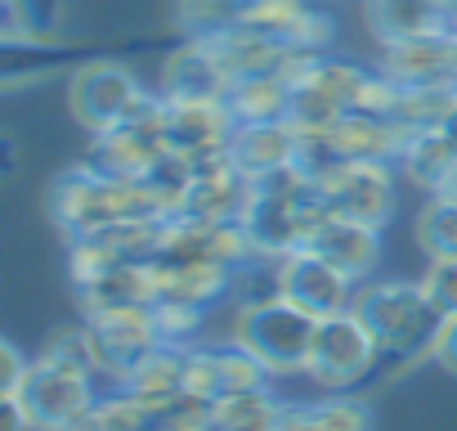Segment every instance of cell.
Returning a JSON list of instances; mask_svg holds the SVG:
<instances>
[{"mask_svg":"<svg viewBox=\"0 0 457 431\" xmlns=\"http://www.w3.org/2000/svg\"><path fill=\"white\" fill-rule=\"evenodd\" d=\"M417 243L426 261H457V202L430 193V202L417 216Z\"/></svg>","mask_w":457,"mask_h":431,"instance_id":"cb8c5ba5","label":"cell"},{"mask_svg":"<svg viewBox=\"0 0 457 431\" xmlns=\"http://www.w3.org/2000/svg\"><path fill=\"white\" fill-rule=\"evenodd\" d=\"M247 0H179V23L193 37H211L224 28H238Z\"/></svg>","mask_w":457,"mask_h":431,"instance_id":"484cf974","label":"cell"},{"mask_svg":"<svg viewBox=\"0 0 457 431\" xmlns=\"http://www.w3.org/2000/svg\"><path fill=\"white\" fill-rule=\"evenodd\" d=\"M319 413V431H368L372 427V413L363 400H350V395H332L323 404H314Z\"/></svg>","mask_w":457,"mask_h":431,"instance_id":"4316f807","label":"cell"},{"mask_svg":"<svg viewBox=\"0 0 457 431\" xmlns=\"http://www.w3.org/2000/svg\"><path fill=\"white\" fill-rule=\"evenodd\" d=\"M270 386L265 364L234 346H206V351H188V395L197 400H220V395H234V391H256Z\"/></svg>","mask_w":457,"mask_h":431,"instance_id":"8fae6325","label":"cell"},{"mask_svg":"<svg viewBox=\"0 0 457 431\" xmlns=\"http://www.w3.org/2000/svg\"><path fill=\"white\" fill-rule=\"evenodd\" d=\"M430 359H439L448 373H457V315L439 324V337H435V351H430Z\"/></svg>","mask_w":457,"mask_h":431,"instance_id":"4dcf8cb0","label":"cell"},{"mask_svg":"<svg viewBox=\"0 0 457 431\" xmlns=\"http://www.w3.org/2000/svg\"><path fill=\"white\" fill-rule=\"evenodd\" d=\"M153 275H157V301H184V306H202V310H206V301H215L234 283V270L224 261L193 257V252H157Z\"/></svg>","mask_w":457,"mask_h":431,"instance_id":"4fadbf2b","label":"cell"},{"mask_svg":"<svg viewBox=\"0 0 457 431\" xmlns=\"http://www.w3.org/2000/svg\"><path fill=\"white\" fill-rule=\"evenodd\" d=\"M0 431H37V422L19 395H0Z\"/></svg>","mask_w":457,"mask_h":431,"instance_id":"1f68e13d","label":"cell"},{"mask_svg":"<svg viewBox=\"0 0 457 431\" xmlns=\"http://www.w3.org/2000/svg\"><path fill=\"white\" fill-rule=\"evenodd\" d=\"M319 180V193L332 216L363 221L381 230L395 211V166L390 162H332Z\"/></svg>","mask_w":457,"mask_h":431,"instance_id":"5b68a950","label":"cell"},{"mask_svg":"<svg viewBox=\"0 0 457 431\" xmlns=\"http://www.w3.org/2000/svg\"><path fill=\"white\" fill-rule=\"evenodd\" d=\"M435 193H439V198H448V202H457V162L448 166V175L439 180V189H435Z\"/></svg>","mask_w":457,"mask_h":431,"instance_id":"836d02e7","label":"cell"},{"mask_svg":"<svg viewBox=\"0 0 457 431\" xmlns=\"http://www.w3.org/2000/svg\"><path fill=\"white\" fill-rule=\"evenodd\" d=\"M162 108H166L170 153L188 157L197 171L228 157V139H234L238 122L224 99H162Z\"/></svg>","mask_w":457,"mask_h":431,"instance_id":"ba28073f","label":"cell"},{"mask_svg":"<svg viewBox=\"0 0 457 431\" xmlns=\"http://www.w3.org/2000/svg\"><path fill=\"white\" fill-rule=\"evenodd\" d=\"M68 0H5V41H50L63 23Z\"/></svg>","mask_w":457,"mask_h":431,"instance_id":"d4e9b609","label":"cell"},{"mask_svg":"<svg viewBox=\"0 0 457 431\" xmlns=\"http://www.w3.org/2000/svg\"><path fill=\"white\" fill-rule=\"evenodd\" d=\"M296 157H301V131L292 122H247L234 126V139H228V162L252 180L296 166Z\"/></svg>","mask_w":457,"mask_h":431,"instance_id":"5bb4252c","label":"cell"},{"mask_svg":"<svg viewBox=\"0 0 457 431\" xmlns=\"http://www.w3.org/2000/svg\"><path fill=\"white\" fill-rule=\"evenodd\" d=\"M126 391H130L148 413H162L166 404H175V400L188 391V351L162 342L157 351H148V355L126 373Z\"/></svg>","mask_w":457,"mask_h":431,"instance_id":"9a60e30c","label":"cell"},{"mask_svg":"<svg viewBox=\"0 0 457 431\" xmlns=\"http://www.w3.org/2000/svg\"><path fill=\"white\" fill-rule=\"evenodd\" d=\"M457 117V86H403L395 122L403 131H435Z\"/></svg>","mask_w":457,"mask_h":431,"instance_id":"7402d4cb","label":"cell"},{"mask_svg":"<svg viewBox=\"0 0 457 431\" xmlns=\"http://www.w3.org/2000/svg\"><path fill=\"white\" fill-rule=\"evenodd\" d=\"M274 279H278V297H287L314 319L345 315L359 297V283L341 275L337 266H328L323 257H314L310 248H296L283 261H274Z\"/></svg>","mask_w":457,"mask_h":431,"instance_id":"52a82bcc","label":"cell"},{"mask_svg":"<svg viewBox=\"0 0 457 431\" xmlns=\"http://www.w3.org/2000/svg\"><path fill=\"white\" fill-rule=\"evenodd\" d=\"M368 23L381 37V46L408 41V37H430L448 28V14L439 0H368Z\"/></svg>","mask_w":457,"mask_h":431,"instance_id":"d6986e66","label":"cell"},{"mask_svg":"<svg viewBox=\"0 0 457 431\" xmlns=\"http://www.w3.org/2000/svg\"><path fill=\"white\" fill-rule=\"evenodd\" d=\"M54 221L63 234L72 239H86V234H99L108 225H121V221H162V211L148 193V184H121V180H104L95 175L90 166H77L68 171L59 184H54Z\"/></svg>","mask_w":457,"mask_h":431,"instance_id":"7a4b0ae2","label":"cell"},{"mask_svg":"<svg viewBox=\"0 0 457 431\" xmlns=\"http://www.w3.org/2000/svg\"><path fill=\"white\" fill-rule=\"evenodd\" d=\"M19 400L41 431H68L99 400V386L90 377H77V373H63V368H50V364L37 359Z\"/></svg>","mask_w":457,"mask_h":431,"instance_id":"9c48e42d","label":"cell"},{"mask_svg":"<svg viewBox=\"0 0 457 431\" xmlns=\"http://www.w3.org/2000/svg\"><path fill=\"white\" fill-rule=\"evenodd\" d=\"M453 162H457V144H453V135L444 126H435V131H408L395 166H399L403 180H412L417 189L435 193Z\"/></svg>","mask_w":457,"mask_h":431,"instance_id":"ffe728a7","label":"cell"},{"mask_svg":"<svg viewBox=\"0 0 457 431\" xmlns=\"http://www.w3.org/2000/svg\"><path fill=\"white\" fill-rule=\"evenodd\" d=\"M234 77L224 72V63L215 59V50L193 37L179 55L166 59V95L162 99H224Z\"/></svg>","mask_w":457,"mask_h":431,"instance_id":"2e32d148","label":"cell"},{"mask_svg":"<svg viewBox=\"0 0 457 431\" xmlns=\"http://www.w3.org/2000/svg\"><path fill=\"white\" fill-rule=\"evenodd\" d=\"M278 431H319V413H314V404H283Z\"/></svg>","mask_w":457,"mask_h":431,"instance_id":"d6a6232c","label":"cell"},{"mask_svg":"<svg viewBox=\"0 0 457 431\" xmlns=\"http://www.w3.org/2000/svg\"><path fill=\"white\" fill-rule=\"evenodd\" d=\"M350 310L363 319L381 359H390L395 373L426 359L435 351V337L444 324V315L430 306L421 283H368V288H359Z\"/></svg>","mask_w":457,"mask_h":431,"instance_id":"6da1fadb","label":"cell"},{"mask_svg":"<svg viewBox=\"0 0 457 431\" xmlns=\"http://www.w3.org/2000/svg\"><path fill=\"white\" fill-rule=\"evenodd\" d=\"M157 306V301H153ZM153 306H117V310H99L90 315V333L99 342V355L108 364L112 377H121L126 386V373L162 346V328H157V310Z\"/></svg>","mask_w":457,"mask_h":431,"instance_id":"30bf717a","label":"cell"},{"mask_svg":"<svg viewBox=\"0 0 457 431\" xmlns=\"http://www.w3.org/2000/svg\"><path fill=\"white\" fill-rule=\"evenodd\" d=\"M139 104H144V90L130 77V68H121V63H86L81 72H72L68 108L90 135H104V131L130 122L139 113Z\"/></svg>","mask_w":457,"mask_h":431,"instance_id":"8992f818","label":"cell"},{"mask_svg":"<svg viewBox=\"0 0 457 431\" xmlns=\"http://www.w3.org/2000/svg\"><path fill=\"white\" fill-rule=\"evenodd\" d=\"M305 248L359 283V279H368V275L377 270V261H381V230H372V225H363V221H345V216H332V211H328L323 221L310 230Z\"/></svg>","mask_w":457,"mask_h":431,"instance_id":"7c38bea8","label":"cell"},{"mask_svg":"<svg viewBox=\"0 0 457 431\" xmlns=\"http://www.w3.org/2000/svg\"><path fill=\"white\" fill-rule=\"evenodd\" d=\"M28 373H32V364L19 355V346H10V342L0 346V395H19Z\"/></svg>","mask_w":457,"mask_h":431,"instance_id":"f546056e","label":"cell"},{"mask_svg":"<svg viewBox=\"0 0 457 431\" xmlns=\"http://www.w3.org/2000/svg\"><path fill=\"white\" fill-rule=\"evenodd\" d=\"M421 288H426L430 306H435L444 319L457 315V261H426Z\"/></svg>","mask_w":457,"mask_h":431,"instance_id":"f1b7e54d","label":"cell"},{"mask_svg":"<svg viewBox=\"0 0 457 431\" xmlns=\"http://www.w3.org/2000/svg\"><path fill=\"white\" fill-rule=\"evenodd\" d=\"M377 359H381V351H377L372 333L363 328V319L354 310H345V315L319 319L305 373L323 391H350L377 368Z\"/></svg>","mask_w":457,"mask_h":431,"instance_id":"277c9868","label":"cell"},{"mask_svg":"<svg viewBox=\"0 0 457 431\" xmlns=\"http://www.w3.org/2000/svg\"><path fill=\"white\" fill-rule=\"evenodd\" d=\"M77 288H81V306H86V315L117 310V306H153V301H157V275H153V261H121V266H112V270H104L99 279L77 283Z\"/></svg>","mask_w":457,"mask_h":431,"instance_id":"e0dca14e","label":"cell"},{"mask_svg":"<svg viewBox=\"0 0 457 431\" xmlns=\"http://www.w3.org/2000/svg\"><path fill=\"white\" fill-rule=\"evenodd\" d=\"M157 328L166 346H184L188 337H197L202 328V306H184V301H157Z\"/></svg>","mask_w":457,"mask_h":431,"instance_id":"83f0119b","label":"cell"},{"mask_svg":"<svg viewBox=\"0 0 457 431\" xmlns=\"http://www.w3.org/2000/svg\"><path fill=\"white\" fill-rule=\"evenodd\" d=\"M314 328H319V319L305 315L301 306H292L287 297H261L238 310L234 342L243 351H252L270 377H287V373H305Z\"/></svg>","mask_w":457,"mask_h":431,"instance_id":"3957f363","label":"cell"},{"mask_svg":"<svg viewBox=\"0 0 457 431\" xmlns=\"http://www.w3.org/2000/svg\"><path fill=\"white\" fill-rule=\"evenodd\" d=\"M278 418L283 400H274L270 386L211 400V431H278Z\"/></svg>","mask_w":457,"mask_h":431,"instance_id":"44dd1931","label":"cell"},{"mask_svg":"<svg viewBox=\"0 0 457 431\" xmlns=\"http://www.w3.org/2000/svg\"><path fill=\"white\" fill-rule=\"evenodd\" d=\"M68 431H153V413L130 391H108Z\"/></svg>","mask_w":457,"mask_h":431,"instance_id":"603a6c76","label":"cell"},{"mask_svg":"<svg viewBox=\"0 0 457 431\" xmlns=\"http://www.w3.org/2000/svg\"><path fill=\"white\" fill-rule=\"evenodd\" d=\"M292 86L278 72H256V77H234L224 104L238 126L247 122H292Z\"/></svg>","mask_w":457,"mask_h":431,"instance_id":"ac0fdd59","label":"cell"},{"mask_svg":"<svg viewBox=\"0 0 457 431\" xmlns=\"http://www.w3.org/2000/svg\"><path fill=\"white\" fill-rule=\"evenodd\" d=\"M444 131H448V135H453V144H457V117H453V122H448Z\"/></svg>","mask_w":457,"mask_h":431,"instance_id":"e575fe53","label":"cell"}]
</instances>
